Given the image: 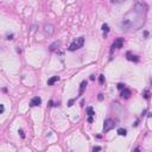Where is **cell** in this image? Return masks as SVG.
Instances as JSON below:
<instances>
[{
  "label": "cell",
  "instance_id": "obj_20",
  "mask_svg": "<svg viewBox=\"0 0 152 152\" xmlns=\"http://www.w3.org/2000/svg\"><path fill=\"white\" fill-rule=\"evenodd\" d=\"M124 1H126V0H110L112 4H121V2H124Z\"/></svg>",
  "mask_w": 152,
  "mask_h": 152
},
{
  "label": "cell",
  "instance_id": "obj_27",
  "mask_svg": "<svg viewBox=\"0 0 152 152\" xmlns=\"http://www.w3.org/2000/svg\"><path fill=\"white\" fill-rule=\"evenodd\" d=\"M138 124H139V120H137V121H135V122H134V124H133V126H134V127H135V126H138Z\"/></svg>",
  "mask_w": 152,
  "mask_h": 152
},
{
  "label": "cell",
  "instance_id": "obj_1",
  "mask_svg": "<svg viewBox=\"0 0 152 152\" xmlns=\"http://www.w3.org/2000/svg\"><path fill=\"white\" fill-rule=\"evenodd\" d=\"M147 6L144 2H135L130 12H127L120 23V27L125 32H133L141 29L146 22Z\"/></svg>",
  "mask_w": 152,
  "mask_h": 152
},
{
  "label": "cell",
  "instance_id": "obj_10",
  "mask_svg": "<svg viewBox=\"0 0 152 152\" xmlns=\"http://www.w3.org/2000/svg\"><path fill=\"white\" fill-rule=\"evenodd\" d=\"M112 108L114 109L115 112H118L119 114L121 113V110H122V107L120 106L119 102H113V103H112Z\"/></svg>",
  "mask_w": 152,
  "mask_h": 152
},
{
  "label": "cell",
  "instance_id": "obj_3",
  "mask_svg": "<svg viewBox=\"0 0 152 152\" xmlns=\"http://www.w3.org/2000/svg\"><path fill=\"white\" fill-rule=\"evenodd\" d=\"M114 127H115V121L113 119L108 118L103 121V133H107L110 130H113Z\"/></svg>",
  "mask_w": 152,
  "mask_h": 152
},
{
  "label": "cell",
  "instance_id": "obj_6",
  "mask_svg": "<svg viewBox=\"0 0 152 152\" xmlns=\"http://www.w3.org/2000/svg\"><path fill=\"white\" fill-rule=\"evenodd\" d=\"M41 103H42V99L39 98V96H34V98H32L31 101H30V106H31V107L41 106Z\"/></svg>",
  "mask_w": 152,
  "mask_h": 152
},
{
  "label": "cell",
  "instance_id": "obj_21",
  "mask_svg": "<svg viewBox=\"0 0 152 152\" xmlns=\"http://www.w3.org/2000/svg\"><path fill=\"white\" fill-rule=\"evenodd\" d=\"M13 37H14V34H13V33H11V34H7V36H6V39H7V41H12V39H13Z\"/></svg>",
  "mask_w": 152,
  "mask_h": 152
},
{
  "label": "cell",
  "instance_id": "obj_25",
  "mask_svg": "<svg viewBox=\"0 0 152 152\" xmlns=\"http://www.w3.org/2000/svg\"><path fill=\"white\" fill-rule=\"evenodd\" d=\"M98 99H99V101H102L103 100V94H99Z\"/></svg>",
  "mask_w": 152,
  "mask_h": 152
},
{
  "label": "cell",
  "instance_id": "obj_8",
  "mask_svg": "<svg viewBox=\"0 0 152 152\" xmlns=\"http://www.w3.org/2000/svg\"><path fill=\"white\" fill-rule=\"evenodd\" d=\"M120 96H121L122 99H130L131 98V90L125 87L124 89H122V90H121V94H120Z\"/></svg>",
  "mask_w": 152,
  "mask_h": 152
},
{
  "label": "cell",
  "instance_id": "obj_15",
  "mask_svg": "<svg viewBox=\"0 0 152 152\" xmlns=\"http://www.w3.org/2000/svg\"><path fill=\"white\" fill-rule=\"evenodd\" d=\"M87 113L89 117H94L95 115V112H94V109H93V107H88L87 108Z\"/></svg>",
  "mask_w": 152,
  "mask_h": 152
},
{
  "label": "cell",
  "instance_id": "obj_16",
  "mask_svg": "<svg viewBox=\"0 0 152 152\" xmlns=\"http://www.w3.org/2000/svg\"><path fill=\"white\" fill-rule=\"evenodd\" d=\"M102 31H103V32H108L109 31V27H108V25H107V24H103V25H102Z\"/></svg>",
  "mask_w": 152,
  "mask_h": 152
},
{
  "label": "cell",
  "instance_id": "obj_9",
  "mask_svg": "<svg viewBox=\"0 0 152 152\" xmlns=\"http://www.w3.org/2000/svg\"><path fill=\"white\" fill-rule=\"evenodd\" d=\"M126 58H127L128 61H132V62H135V63H138V62L140 61L138 56H135V55H132L131 52H127V54H126Z\"/></svg>",
  "mask_w": 152,
  "mask_h": 152
},
{
  "label": "cell",
  "instance_id": "obj_14",
  "mask_svg": "<svg viewBox=\"0 0 152 152\" xmlns=\"http://www.w3.org/2000/svg\"><path fill=\"white\" fill-rule=\"evenodd\" d=\"M143 96H144V99H146V100H150V90H149V89H145L144 93H143Z\"/></svg>",
  "mask_w": 152,
  "mask_h": 152
},
{
  "label": "cell",
  "instance_id": "obj_24",
  "mask_svg": "<svg viewBox=\"0 0 152 152\" xmlns=\"http://www.w3.org/2000/svg\"><path fill=\"white\" fill-rule=\"evenodd\" d=\"M4 110H5L4 105H1V103H0V114H1V113H4Z\"/></svg>",
  "mask_w": 152,
  "mask_h": 152
},
{
  "label": "cell",
  "instance_id": "obj_17",
  "mask_svg": "<svg viewBox=\"0 0 152 152\" xmlns=\"http://www.w3.org/2000/svg\"><path fill=\"white\" fill-rule=\"evenodd\" d=\"M76 100H77V98H74V99H71V100H69V102H68V107H71L73 103L75 102Z\"/></svg>",
  "mask_w": 152,
  "mask_h": 152
},
{
  "label": "cell",
  "instance_id": "obj_18",
  "mask_svg": "<svg viewBox=\"0 0 152 152\" xmlns=\"http://www.w3.org/2000/svg\"><path fill=\"white\" fill-rule=\"evenodd\" d=\"M125 86H126L125 83H118V86H117V88H118L119 90H122V89L125 88Z\"/></svg>",
  "mask_w": 152,
  "mask_h": 152
},
{
  "label": "cell",
  "instance_id": "obj_28",
  "mask_svg": "<svg viewBox=\"0 0 152 152\" xmlns=\"http://www.w3.org/2000/svg\"><path fill=\"white\" fill-rule=\"evenodd\" d=\"M144 36H145V37H149V31H145V32H144Z\"/></svg>",
  "mask_w": 152,
  "mask_h": 152
},
{
  "label": "cell",
  "instance_id": "obj_7",
  "mask_svg": "<svg viewBox=\"0 0 152 152\" xmlns=\"http://www.w3.org/2000/svg\"><path fill=\"white\" fill-rule=\"evenodd\" d=\"M86 88H87V81H82V82H81V84H80V90H78V95H77L76 98L78 99L80 96H82V94L84 93Z\"/></svg>",
  "mask_w": 152,
  "mask_h": 152
},
{
  "label": "cell",
  "instance_id": "obj_23",
  "mask_svg": "<svg viewBox=\"0 0 152 152\" xmlns=\"http://www.w3.org/2000/svg\"><path fill=\"white\" fill-rule=\"evenodd\" d=\"M18 133H20V137H22L23 139L25 138V134H24V131H23V130H19V131H18Z\"/></svg>",
  "mask_w": 152,
  "mask_h": 152
},
{
  "label": "cell",
  "instance_id": "obj_12",
  "mask_svg": "<svg viewBox=\"0 0 152 152\" xmlns=\"http://www.w3.org/2000/svg\"><path fill=\"white\" fill-rule=\"evenodd\" d=\"M58 46H59V42L56 41V42H54V43L49 46V50H50V51H55L56 49H58Z\"/></svg>",
  "mask_w": 152,
  "mask_h": 152
},
{
  "label": "cell",
  "instance_id": "obj_4",
  "mask_svg": "<svg viewBox=\"0 0 152 152\" xmlns=\"http://www.w3.org/2000/svg\"><path fill=\"white\" fill-rule=\"evenodd\" d=\"M43 31H44V34L45 36H52L55 33V26L52 24H45L43 26Z\"/></svg>",
  "mask_w": 152,
  "mask_h": 152
},
{
  "label": "cell",
  "instance_id": "obj_26",
  "mask_svg": "<svg viewBox=\"0 0 152 152\" xmlns=\"http://www.w3.org/2000/svg\"><path fill=\"white\" fill-rule=\"evenodd\" d=\"M88 122H89V124L93 122V117H88Z\"/></svg>",
  "mask_w": 152,
  "mask_h": 152
},
{
  "label": "cell",
  "instance_id": "obj_2",
  "mask_svg": "<svg viewBox=\"0 0 152 152\" xmlns=\"http://www.w3.org/2000/svg\"><path fill=\"white\" fill-rule=\"evenodd\" d=\"M83 44H84V37H78V38H76L75 41L69 45L68 50H69V51L78 50V49H81V48L83 46Z\"/></svg>",
  "mask_w": 152,
  "mask_h": 152
},
{
  "label": "cell",
  "instance_id": "obj_29",
  "mask_svg": "<svg viewBox=\"0 0 152 152\" xmlns=\"http://www.w3.org/2000/svg\"><path fill=\"white\" fill-rule=\"evenodd\" d=\"M17 52H18V54H20V52H22V50H20L19 48H17Z\"/></svg>",
  "mask_w": 152,
  "mask_h": 152
},
{
  "label": "cell",
  "instance_id": "obj_22",
  "mask_svg": "<svg viewBox=\"0 0 152 152\" xmlns=\"http://www.w3.org/2000/svg\"><path fill=\"white\" fill-rule=\"evenodd\" d=\"M92 150H93V151L95 152V151H101V150H102V149H101V147H100V146H94V147H93V149H92Z\"/></svg>",
  "mask_w": 152,
  "mask_h": 152
},
{
  "label": "cell",
  "instance_id": "obj_13",
  "mask_svg": "<svg viewBox=\"0 0 152 152\" xmlns=\"http://www.w3.org/2000/svg\"><path fill=\"white\" fill-rule=\"evenodd\" d=\"M118 134H119V135H122V137H126V135H127V131L125 130V128H119V130H118Z\"/></svg>",
  "mask_w": 152,
  "mask_h": 152
},
{
  "label": "cell",
  "instance_id": "obj_11",
  "mask_svg": "<svg viewBox=\"0 0 152 152\" xmlns=\"http://www.w3.org/2000/svg\"><path fill=\"white\" fill-rule=\"evenodd\" d=\"M57 81H59V77L58 76H52L51 78L48 80V86H54Z\"/></svg>",
  "mask_w": 152,
  "mask_h": 152
},
{
  "label": "cell",
  "instance_id": "obj_19",
  "mask_svg": "<svg viewBox=\"0 0 152 152\" xmlns=\"http://www.w3.org/2000/svg\"><path fill=\"white\" fill-rule=\"evenodd\" d=\"M99 82H100L101 84L105 82V75H100V76H99Z\"/></svg>",
  "mask_w": 152,
  "mask_h": 152
},
{
  "label": "cell",
  "instance_id": "obj_5",
  "mask_svg": "<svg viewBox=\"0 0 152 152\" xmlns=\"http://www.w3.org/2000/svg\"><path fill=\"white\" fill-rule=\"evenodd\" d=\"M122 45H124V38H121V37H119V38H117L115 41H114V43H113V45H112V49H110V52L114 50V49H121L122 48Z\"/></svg>",
  "mask_w": 152,
  "mask_h": 152
}]
</instances>
